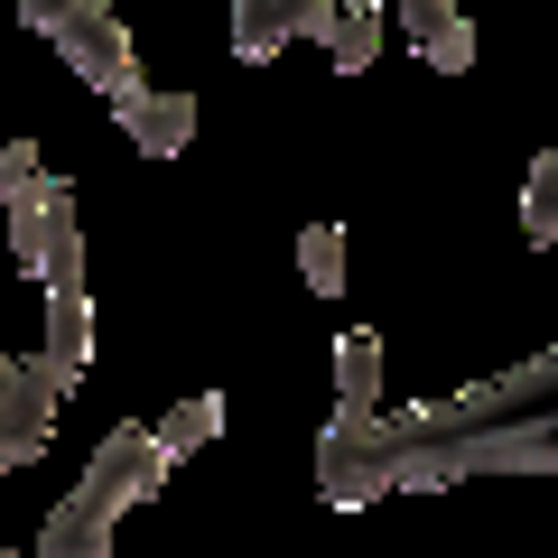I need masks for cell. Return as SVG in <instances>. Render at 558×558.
I'll list each match as a JSON object with an SVG mask.
<instances>
[{
    "label": "cell",
    "instance_id": "6da1fadb",
    "mask_svg": "<svg viewBox=\"0 0 558 558\" xmlns=\"http://www.w3.org/2000/svg\"><path fill=\"white\" fill-rule=\"evenodd\" d=\"M484 475H558V344L531 363L465 381L457 400L363 410L317 428V494L336 512H363L381 494H447Z\"/></svg>",
    "mask_w": 558,
    "mask_h": 558
},
{
    "label": "cell",
    "instance_id": "7a4b0ae2",
    "mask_svg": "<svg viewBox=\"0 0 558 558\" xmlns=\"http://www.w3.org/2000/svg\"><path fill=\"white\" fill-rule=\"evenodd\" d=\"M168 484V457H159V428H112V438L94 447V465L75 475V494L47 512L38 531V558H112V531L131 502H149Z\"/></svg>",
    "mask_w": 558,
    "mask_h": 558
},
{
    "label": "cell",
    "instance_id": "3957f363",
    "mask_svg": "<svg viewBox=\"0 0 558 558\" xmlns=\"http://www.w3.org/2000/svg\"><path fill=\"white\" fill-rule=\"evenodd\" d=\"M47 289V354L38 373L75 400V381L94 373V260H84V215H75V186L47 178V242H38V270Z\"/></svg>",
    "mask_w": 558,
    "mask_h": 558
},
{
    "label": "cell",
    "instance_id": "277c9868",
    "mask_svg": "<svg viewBox=\"0 0 558 558\" xmlns=\"http://www.w3.org/2000/svg\"><path fill=\"white\" fill-rule=\"evenodd\" d=\"M20 20L38 28V38H57V57L75 65L102 102L140 94V47H131V28H121V10H102V0H20Z\"/></svg>",
    "mask_w": 558,
    "mask_h": 558
},
{
    "label": "cell",
    "instance_id": "5b68a950",
    "mask_svg": "<svg viewBox=\"0 0 558 558\" xmlns=\"http://www.w3.org/2000/svg\"><path fill=\"white\" fill-rule=\"evenodd\" d=\"M57 410L65 391L38 373V354H0V475H20V465H38L47 447H57Z\"/></svg>",
    "mask_w": 558,
    "mask_h": 558
},
{
    "label": "cell",
    "instance_id": "8992f818",
    "mask_svg": "<svg viewBox=\"0 0 558 558\" xmlns=\"http://www.w3.org/2000/svg\"><path fill=\"white\" fill-rule=\"evenodd\" d=\"M336 28V0H233V57L270 65L289 38H326Z\"/></svg>",
    "mask_w": 558,
    "mask_h": 558
},
{
    "label": "cell",
    "instance_id": "52a82bcc",
    "mask_svg": "<svg viewBox=\"0 0 558 558\" xmlns=\"http://www.w3.org/2000/svg\"><path fill=\"white\" fill-rule=\"evenodd\" d=\"M121 140H131L140 159H178L186 140H196V94H159V84H140V94L112 102Z\"/></svg>",
    "mask_w": 558,
    "mask_h": 558
},
{
    "label": "cell",
    "instance_id": "ba28073f",
    "mask_svg": "<svg viewBox=\"0 0 558 558\" xmlns=\"http://www.w3.org/2000/svg\"><path fill=\"white\" fill-rule=\"evenodd\" d=\"M400 28H410V47L438 75H465L475 65V20H465L457 0H400Z\"/></svg>",
    "mask_w": 558,
    "mask_h": 558
},
{
    "label": "cell",
    "instance_id": "9c48e42d",
    "mask_svg": "<svg viewBox=\"0 0 558 558\" xmlns=\"http://www.w3.org/2000/svg\"><path fill=\"white\" fill-rule=\"evenodd\" d=\"M336 410H344V418L381 410V336H373V326L336 336Z\"/></svg>",
    "mask_w": 558,
    "mask_h": 558
},
{
    "label": "cell",
    "instance_id": "30bf717a",
    "mask_svg": "<svg viewBox=\"0 0 558 558\" xmlns=\"http://www.w3.org/2000/svg\"><path fill=\"white\" fill-rule=\"evenodd\" d=\"M381 28H391V10H381V0H336V28H326L336 75H363V65L381 57Z\"/></svg>",
    "mask_w": 558,
    "mask_h": 558
},
{
    "label": "cell",
    "instance_id": "8fae6325",
    "mask_svg": "<svg viewBox=\"0 0 558 558\" xmlns=\"http://www.w3.org/2000/svg\"><path fill=\"white\" fill-rule=\"evenodd\" d=\"M223 438V391H196V400H178V410L159 418V457L178 465V457H205V447Z\"/></svg>",
    "mask_w": 558,
    "mask_h": 558
},
{
    "label": "cell",
    "instance_id": "7c38bea8",
    "mask_svg": "<svg viewBox=\"0 0 558 558\" xmlns=\"http://www.w3.org/2000/svg\"><path fill=\"white\" fill-rule=\"evenodd\" d=\"M521 233H531L539 252H558V140L531 159V178H521Z\"/></svg>",
    "mask_w": 558,
    "mask_h": 558
},
{
    "label": "cell",
    "instance_id": "4fadbf2b",
    "mask_svg": "<svg viewBox=\"0 0 558 558\" xmlns=\"http://www.w3.org/2000/svg\"><path fill=\"white\" fill-rule=\"evenodd\" d=\"M299 270L317 299H344V223H307L299 233Z\"/></svg>",
    "mask_w": 558,
    "mask_h": 558
},
{
    "label": "cell",
    "instance_id": "5bb4252c",
    "mask_svg": "<svg viewBox=\"0 0 558 558\" xmlns=\"http://www.w3.org/2000/svg\"><path fill=\"white\" fill-rule=\"evenodd\" d=\"M0 558H20V549H0Z\"/></svg>",
    "mask_w": 558,
    "mask_h": 558
}]
</instances>
